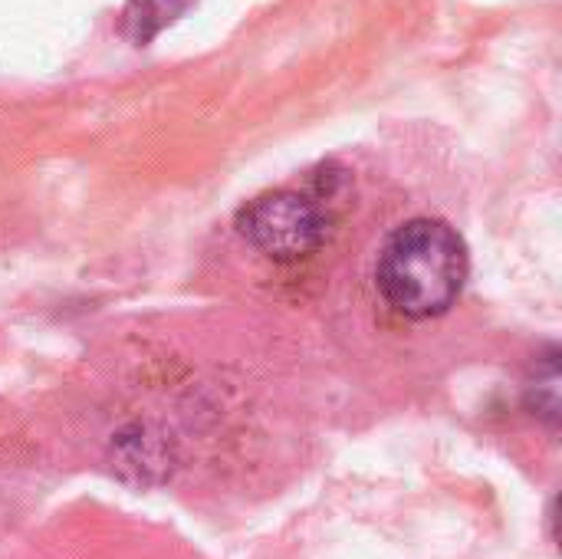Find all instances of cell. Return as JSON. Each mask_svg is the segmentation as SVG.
<instances>
[{
  "instance_id": "6da1fadb",
  "label": "cell",
  "mask_w": 562,
  "mask_h": 559,
  "mask_svg": "<svg viewBox=\"0 0 562 559\" xmlns=\"http://www.w3.org/2000/svg\"><path fill=\"white\" fill-rule=\"evenodd\" d=\"M468 267V247L451 224L415 217L395 227L382 244L375 283L398 316L435 320L458 303Z\"/></svg>"
},
{
  "instance_id": "7a4b0ae2",
  "label": "cell",
  "mask_w": 562,
  "mask_h": 559,
  "mask_svg": "<svg viewBox=\"0 0 562 559\" xmlns=\"http://www.w3.org/2000/svg\"><path fill=\"white\" fill-rule=\"evenodd\" d=\"M237 231L263 257L277 264H296L319 250L326 237V217L306 194L270 191L237 214Z\"/></svg>"
},
{
  "instance_id": "3957f363",
  "label": "cell",
  "mask_w": 562,
  "mask_h": 559,
  "mask_svg": "<svg viewBox=\"0 0 562 559\" xmlns=\"http://www.w3.org/2000/svg\"><path fill=\"white\" fill-rule=\"evenodd\" d=\"M188 7H191V0H128L122 26L142 46L151 36H158L168 23H175Z\"/></svg>"
}]
</instances>
